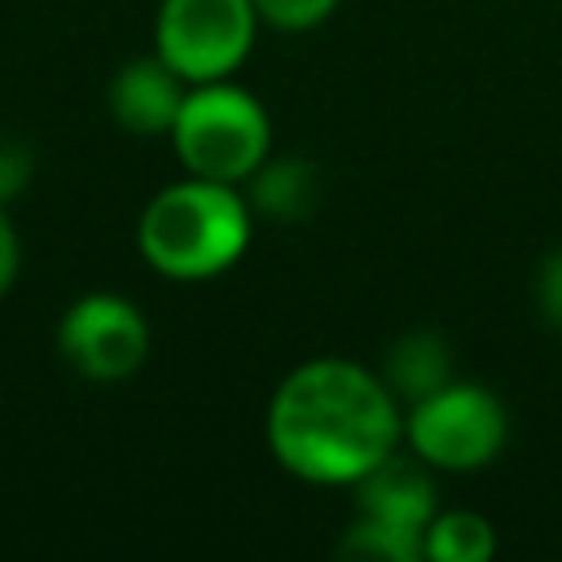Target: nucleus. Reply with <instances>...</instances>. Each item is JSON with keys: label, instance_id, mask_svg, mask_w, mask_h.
Here are the masks:
<instances>
[{"label": "nucleus", "instance_id": "39448f33", "mask_svg": "<svg viewBox=\"0 0 562 562\" xmlns=\"http://www.w3.org/2000/svg\"><path fill=\"white\" fill-rule=\"evenodd\" d=\"M259 13L255 0H162L158 9V57L184 83L228 79L255 48Z\"/></svg>", "mask_w": 562, "mask_h": 562}, {"label": "nucleus", "instance_id": "4468645a", "mask_svg": "<svg viewBox=\"0 0 562 562\" xmlns=\"http://www.w3.org/2000/svg\"><path fill=\"white\" fill-rule=\"evenodd\" d=\"M536 307H540V321L562 334V246L549 250L536 268Z\"/></svg>", "mask_w": 562, "mask_h": 562}, {"label": "nucleus", "instance_id": "9d476101", "mask_svg": "<svg viewBox=\"0 0 562 562\" xmlns=\"http://www.w3.org/2000/svg\"><path fill=\"white\" fill-rule=\"evenodd\" d=\"M382 382L391 386V395L400 404H413L439 386L452 382V347L439 329H408L400 334L391 347H386V360H382Z\"/></svg>", "mask_w": 562, "mask_h": 562}, {"label": "nucleus", "instance_id": "20e7f679", "mask_svg": "<svg viewBox=\"0 0 562 562\" xmlns=\"http://www.w3.org/2000/svg\"><path fill=\"white\" fill-rule=\"evenodd\" d=\"M404 439L413 457H422L430 470H483L501 457L509 439L505 404L479 386V382H448L404 413Z\"/></svg>", "mask_w": 562, "mask_h": 562}, {"label": "nucleus", "instance_id": "9b49d317", "mask_svg": "<svg viewBox=\"0 0 562 562\" xmlns=\"http://www.w3.org/2000/svg\"><path fill=\"white\" fill-rule=\"evenodd\" d=\"M496 553V531L474 509H443L422 536V558L430 562H483Z\"/></svg>", "mask_w": 562, "mask_h": 562}, {"label": "nucleus", "instance_id": "f8f14e48", "mask_svg": "<svg viewBox=\"0 0 562 562\" xmlns=\"http://www.w3.org/2000/svg\"><path fill=\"white\" fill-rule=\"evenodd\" d=\"M338 553H351V558H369V562H417L422 558V536L413 531H400L391 522H378V518H356L342 540H338Z\"/></svg>", "mask_w": 562, "mask_h": 562}, {"label": "nucleus", "instance_id": "1a4fd4ad", "mask_svg": "<svg viewBox=\"0 0 562 562\" xmlns=\"http://www.w3.org/2000/svg\"><path fill=\"white\" fill-rule=\"evenodd\" d=\"M246 202L272 224H299L321 206V171L307 158H263L246 180Z\"/></svg>", "mask_w": 562, "mask_h": 562}, {"label": "nucleus", "instance_id": "0eeeda50", "mask_svg": "<svg viewBox=\"0 0 562 562\" xmlns=\"http://www.w3.org/2000/svg\"><path fill=\"white\" fill-rule=\"evenodd\" d=\"M356 509L364 518L391 522L400 531L426 536L435 509V483H430V465L422 457H400L391 452L386 461H378L369 474H360L356 483Z\"/></svg>", "mask_w": 562, "mask_h": 562}, {"label": "nucleus", "instance_id": "ddd939ff", "mask_svg": "<svg viewBox=\"0 0 562 562\" xmlns=\"http://www.w3.org/2000/svg\"><path fill=\"white\" fill-rule=\"evenodd\" d=\"M334 9H338V0H255L259 22L281 26V31H312V26H321Z\"/></svg>", "mask_w": 562, "mask_h": 562}, {"label": "nucleus", "instance_id": "f03ea898", "mask_svg": "<svg viewBox=\"0 0 562 562\" xmlns=\"http://www.w3.org/2000/svg\"><path fill=\"white\" fill-rule=\"evenodd\" d=\"M250 220L255 211L237 184L189 176L167 184L140 211L136 246L154 272L171 281H206L246 255Z\"/></svg>", "mask_w": 562, "mask_h": 562}, {"label": "nucleus", "instance_id": "f257e3e1", "mask_svg": "<svg viewBox=\"0 0 562 562\" xmlns=\"http://www.w3.org/2000/svg\"><path fill=\"white\" fill-rule=\"evenodd\" d=\"M268 448L303 483H356L404 439V413L382 373L316 356L281 378L268 400Z\"/></svg>", "mask_w": 562, "mask_h": 562}, {"label": "nucleus", "instance_id": "2eb2a0df", "mask_svg": "<svg viewBox=\"0 0 562 562\" xmlns=\"http://www.w3.org/2000/svg\"><path fill=\"white\" fill-rule=\"evenodd\" d=\"M31 176H35L31 149L22 140H13V136H0V206L13 202L31 184Z\"/></svg>", "mask_w": 562, "mask_h": 562}, {"label": "nucleus", "instance_id": "423d86ee", "mask_svg": "<svg viewBox=\"0 0 562 562\" xmlns=\"http://www.w3.org/2000/svg\"><path fill=\"white\" fill-rule=\"evenodd\" d=\"M57 347L88 382H123L149 356V325L119 294H83L57 325Z\"/></svg>", "mask_w": 562, "mask_h": 562}, {"label": "nucleus", "instance_id": "6e6552de", "mask_svg": "<svg viewBox=\"0 0 562 562\" xmlns=\"http://www.w3.org/2000/svg\"><path fill=\"white\" fill-rule=\"evenodd\" d=\"M184 105V79L154 53L127 61L110 79V114L132 136H171V123Z\"/></svg>", "mask_w": 562, "mask_h": 562}, {"label": "nucleus", "instance_id": "7ed1b4c3", "mask_svg": "<svg viewBox=\"0 0 562 562\" xmlns=\"http://www.w3.org/2000/svg\"><path fill=\"white\" fill-rule=\"evenodd\" d=\"M171 145L189 176L246 184L250 171L268 158L272 123L255 92L228 79H211L184 92V105L171 123Z\"/></svg>", "mask_w": 562, "mask_h": 562}, {"label": "nucleus", "instance_id": "dca6fc26", "mask_svg": "<svg viewBox=\"0 0 562 562\" xmlns=\"http://www.w3.org/2000/svg\"><path fill=\"white\" fill-rule=\"evenodd\" d=\"M18 263H22V241H18L13 220H9V215H4V206H0V294L13 285Z\"/></svg>", "mask_w": 562, "mask_h": 562}]
</instances>
